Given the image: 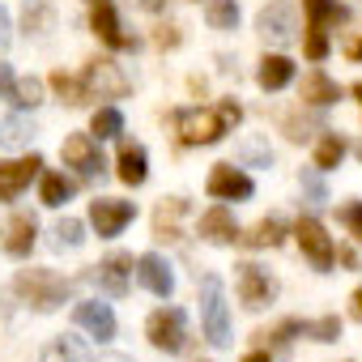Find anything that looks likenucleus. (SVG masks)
<instances>
[{
  "mask_svg": "<svg viewBox=\"0 0 362 362\" xmlns=\"http://www.w3.org/2000/svg\"><path fill=\"white\" fill-rule=\"evenodd\" d=\"M43 170V158L30 153V158H18V162H0V201H18L26 188H30V179Z\"/></svg>",
  "mask_w": 362,
  "mask_h": 362,
  "instance_id": "obj_13",
  "label": "nucleus"
},
{
  "mask_svg": "<svg viewBox=\"0 0 362 362\" xmlns=\"http://www.w3.org/2000/svg\"><path fill=\"white\" fill-rule=\"evenodd\" d=\"M256 81H260L264 90H286V86L294 81V60H286V56H264Z\"/></svg>",
  "mask_w": 362,
  "mask_h": 362,
  "instance_id": "obj_22",
  "label": "nucleus"
},
{
  "mask_svg": "<svg viewBox=\"0 0 362 362\" xmlns=\"http://www.w3.org/2000/svg\"><path fill=\"white\" fill-rule=\"evenodd\" d=\"M281 239H286L281 218H264V222H256L252 235H239V243H247V247H281Z\"/></svg>",
  "mask_w": 362,
  "mask_h": 362,
  "instance_id": "obj_25",
  "label": "nucleus"
},
{
  "mask_svg": "<svg viewBox=\"0 0 362 362\" xmlns=\"http://www.w3.org/2000/svg\"><path fill=\"white\" fill-rule=\"evenodd\" d=\"M303 332H307V337H315V341H337V337H341V320H337V315H324V320L307 324Z\"/></svg>",
  "mask_w": 362,
  "mask_h": 362,
  "instance_id": "obj_34",
  "label": "nucleus"
},
{
  "mask_svg": "<svg viewBox=\"0 0 362 362\" xmlns=\"http://www.w3.org/2000/svg\"><path fill=\"white\" fill-rule=\"evenodd\" d=\"M294 235H298V247H303V256H307V260H311L320 273H328V269H332V260H337V247H332L328 230H324L315 218H298Z\"/></svg>",
  "mask_w": 362,
  "mask_h": 362,
  "instance_id": "obj_9",
  "label": "nucleus"
},
{
  "mask_svg": "<svg viewBox=\"0 0 362 362\" xmlns=\"http://www.w3.org/2000/svg\"><path fill=\"white\" fill-rule=\"evenodd\" d=\"M354 153H358V162H362V141H358V145H354Z\"/></svg>",
  "mask_w": 362,
  "mask_h": 362,
  "instance_id": "obj_47",
  "label": "nucleus"
},
{
  "mask_svg": "<svg viewBox=\"0 0 362 362\" xmlns=\"http://www.w3.org/2000/svg\"><path fill=\"white\" fill-rule=\"evenodd\" d=\"M35 141V124L26 115H9L5 124H0V145H9V149H22Z\"/></svg>",
  "mask_w": 362,
  "mask_h": 362,
  "instance_id": "obj_26",
  "label": "nucleus"
},
{
  "mask_svg": "<svg viewBox=\"0 0 362 362\" xmlns=\"http://www.w3.org/2000/svg\"><path fill=\"white\" fill-rule=\"evenodd\" d=\"M81 86H86V98H124L132 90V81L115 60H90L81 73Z\"/></svg>",
  "mask_w": 362,
  "mask_h": 362,
  "instance_id": "obj_5",
  "label": "nucleus"
},
{
  "mask_svg": "<svg viewBox=\"0 0 362 362\" xmlns=\"http://www.w3.org/2000/svg\"><path fill=\"white\" fill-rule=\"evenodd\" d=\"M94 281H98L111 298H124L128 286H132V256H128V252H111V256L94 269Z\"/></svg>",
  "mask_w": 362,
  "mask_h": 362,
  "instance_id": "obj_14",
  "label": "nucleus"
},
{
  "mask_svg": "<svg viewBox=\"0 0 362 362\" xmlns=\"http://www.w3.org/2000/svg\"><path fill=\"white\" fill-rule=\"evenodd\" d=\"M345 56H349V60H362V35H358V39H349V43H345Z\"/></svg>",
  "mask_w": 362,
  "mask_h": 362,
  "instance_id": "obj_42",
  "label": "nucleus"
},
{
  "mask_svg": "<svg viewBox=\"0 0 362 362\" xmlns=\"http://www.w3.org/2000/svg\"><path fill=\"white\" fill-rule=\"evenodd\" d=\"M9 47V13H5V5H0V52Z\"/></svg>",
  "mask_w": 362,
  "mask_h": 362,
  "instance_id": "obj_40",
  "label": "nucleus"
},
{
  "mask_svg": "<svg viewBox=\"0 0 362 362\" xmlns=\"http://www.w3.org/2000/svg\"><path fill=\"white\" fill-rule=\"evenodd\" d=\"M179 214H188V201L184 197H166L153 214V235L158 239H179Z\"/></svg>",
  "mask_w": 362,
  "mask_h": 362,
  "instance_id": "obj_20",
  "label": "nucleus"
},
{
  "mask_svg": "<svg viewBox=\"0 0 362 362\" xmlns=\"http://www.w3.org/2000/svg\"><path fill=\"white\" fill-rule=\"evenodd\" d=\"M52 22H56L52 0H26V5H22V26H26V35H47Z\"/></svg>",
  "mask_w": 362,
  "mask_h": 362,
  "instance_id": "obj_24",
  "label": "nucleus"
},
{
  "mask_svg": "<svg viewBox=\"0 0 362 362\" xmlns=\"http://www.w3.org/2000/svg\"><path fill=\"white\" fill-rule=\"evenodd\" d=\"M303 9H307V26L311 30H328V26L349 18V9L337 5V0H303Z\"/></svg>",
  "mask_w": 362,
  "mask_h": 362,
  "instance_id": "obj_21",
  "label": "nucleus"
},
{
  "mask_svg": "<svg viewBox=\"0 0 362 362\" xmlns=\"http://www.w3.org/2000/svg\"><path fill=\"white\" fill-rule=\"evenodd\" d=\"M243 362H273V358H269V354H264V349H252V354H247V358H243Z\"/></svg>",
  "mask_w": 362,
  "mask_h": 362,
  "instance_id": "obj_45",
  "label": "nucleus"
},
{
  "mask_svg": "<svg viewBox=\"0 0 362 362\" xmlns=\"http://www.w3.org/2000/svg\"><path fill=\"white\" fill-rule=\"evenodd\" d=\"M9 86H13V69L0 64V94H9Z\"/></svg>",
  "mask_w": 362,
  "mask_h": 362,
  "instance_id": "obj_41",
  "label": "nucleus"
},
{
  "mask_svg": "<svg viewBox=\"0 0 362 362\" xmlns=\"http://www.w3.org/2000/svg\"><path fill=\"white\" fill-rule=\"evenodd\" d=\"M136 281L149 290V294H158V298H170V290H175V273H170V264L162 260V256H141L136 260Z\"/></svg>",
  "mask_w": 362,
  "mask_h": 362,
  "instance_id": "obj_16",
  "label": "nucleus"
},
{
  "mask_svg": "<svg viewBox=\"0 0 362 362\" xmlns=\"http://www.w3.org/2000/svg\"><path fill=\"white\" fill-rule=\"evenodd\" d=\"M243 119V107L235 98H222L218 111H175V132L184 145H214L226 132H235Z\"/></svg>",
  "mask_w": 362,
  "mask_h": 362,
  "instance_id": "obj_1",
  "label": "nucleus"
},
{
  "mask_svg": "<svg viewBox=\"0 0 362 362\" xmlns=\"http://www.w3.org/2000/svg\"><path fill=\"white\" fill-rule=\"evenodd\" d=\"M337 98H341V86H337L328 73L315 69V73L303 77V103H307V107H332Z\"/></svg>",
  "mask_w": 362,
  "mask_h": 362,
  "instance_id": "obj_19",
  "label": "nucleus"
},
{
  "mask_svg": "<svg viewBox=\"0 0 362 362\" xmlns=\"http://www.w3.org/2000/svg\"><path fill=\"white\" fill-rule=\"evenodd\" d=\"M209 197L214 201H247L252 192H256V184H252V175H243L239 166H230V162H218L214 170H209Z\"/></svg>",
  "mask_w": 362,
  "mask_h": 362,
  "instance_id": "obj_10",
  "label": "nucleus"
},
{
  "mask_svg": "<svg viewBox=\"0 0 362 362\" xmlns=\"http://www.w3.org/2000/svg\"><path fill=\"white\" fill-rule=\"evenodd\" d=\"M60 153H64V162H69L81 179H103V170H107V162H103L98 145H94L86 132H73V136L60 145Z\"/></svg>",
  "mask_w": 362,
  "mask_h": 362,
  "instance_id": "obj_11",
  "label": "nucleus"
},
{
  "mask_svg": "<svg viewBox=\"0 0 362 362\" xmlns=\"http://www.w3.org/2000/svg\"><path fill=\"white\" fill-rule=\"evenodd\" d=\"M52 90L60 94V103H69V107H81L86 103V86H81V77H73V73H52Z\"/></svg>",
  "mask_w": 362,
  "mask_h": 362,
  "instance_id": "obj_30",
  "label": "nucleus"
},
{
  "mask_svg": "<svg viewBox=\"0 0 362 362\" xmlns=\"http://www.w3.org/2000/svg\"><path fill=\"white\" fill-rule=\"evenodd\" d=\"M9 94H13L18 107H39V103H43V81H39V77H13Z\"/></svg>",
  "mask_w": 362,
  "mask_h": 362,
  "instance_id": "obj_33",
  "label": "nucleus"
},
{
  "mask_svg": "<svg viewBox=\"0 0 362 362\" xmlns=\"http://www.w3.org/2000/svg\"><path fill=\"white\" fill-rule=\"evenodd\" d=\"M349 315L362 320V290H354V298H349Z\"/></svg>",
  "mask_w": 362,
  "mask_h": 362,
  "instance_id": "obj_44",
  "label": "nucleus"
},
{
  "mask_svg": "<svg viewBox=\"0 0 362 362\" xmlns=\"http://www.w3.org/2000/svg\"><path fill=\"white\" fill-rule=\"evenodd\" d=\"M132 201H115V197H98V201H90V222H94V230H98V239H115L128 222H132Z\"/></svg>",
  "mask_w": 362,
  "mask_h": 362,
  "instance_id": "obj_12",
  "label": "nucleus"
},
{
  "mask_svg": "<svg viewBox=\"0 0 362 362\" xmlns=\"http://www.w3.org/2000/svg\"><path fill=\"white\" fill-rule=\"evenodd\" d=\"M341 222L349 226L354 239H362V205H345V209H341Z\"/></svg>",
  "mask_w": 362,
  "mask_h": 362,
  "instance_id": "obj_38",
  "label": "nucleus"
},
{
  "mask_svg": "<svg viewBox=\"0 0 362 362\" xmlns=\"http://www.w3.org/2000/svg\"><path fill=\"white\" fill-rule=\"evenodd\" d=\"M354 98H358V103H362V81H358V86H354Z\"/></svg>",
  "mask_w": 362,
  "mask_h": 362,
  "instance_id": "obj_46",
  "label": "nucleus"
},
{
  "mask_svg": "<svg viewBox=\"0 0 362 362\" xmlns=\"http://www.w3.org/2000/svg\"><path fill=\"white\" fill-rule=\"evenodd\" d=\"M90 132H94L98 141H111V136H119V132H124V115H119L115 107H98V111H94V119H90Z\"/></svg>",
  "mask_w": 362,
  "mask_h": 362,
  "instance_id": "obj_31",
  "label": "nucleus"
},
{
  "mask_svg": "<svg viewBox=\"0 0 362 362\" xmlns=\"http://www.w3.org/2000/svg\"><path fill=\"white\" fill-rule=\"evenodd\" d=\"M243 158H247V162H260V166H269V162H273L269 145H260V141H247V145H243Z\"/></svg>",
  "mask_w": 362,
  "mask_h": 362,
  "instance_id": "obj_39",
  "label": "nucleus"
},
{
  "mask_svg": "<svg viewBox=\"0 0 362 362\" xmlns=\"http://www.w3.org/2000/svg\"><path fill=\"white\" fill-rule=\"evenodd\" d=\"M201 235H205L209 243H218V247H226V243H239V226H235V214H230L226 205H214V209L201 218Z\"/></svg>",
  "mask_w": 362,
  "mask_h": 362,
  "instance_id": "obj_17",
  "label": "nucleus"
},
{
  "mask_svg": "<svg viewBox=\"0 0 362 362\" xmlns=\"http://www.w3.org/2000/svg\"><path fill=\"white\" fill-rule=\"evenodd\" d=\"M145 337L162 354H184L188 349V315L179 311V307H158L145 320Z\"/></svg>",
  "mask_w": 362,
  "mask_h": 362,
  "instance_id": "obj_4",
  "label": "nucleus"
},
{
  "mask_svg": "<svg viewBox=\"0 0 362 362\" xmlns=\"http://www.w3.org/2000/svg\"><path fill=\"white\" fill-rule=\"evenodd\" d=\"M341 158H345V141L337 132H324L315 145V170H332V166H341Z\"/></svg>",
  "mask_w": 362,
  "mask_h": 362,
  "instance_id": "obj_28",
  "label": "nucleus"
},
{
  "mask_svg": "<svg viewBox=\"0 0 362 362\" xmlns=\"http://www.w3.org/2000/svg\"><path fill=\"white\" fill-rule=\"evenodd\" d=\"M145 175H149V158H145V149L141 145H124L119 149V179L128 188H141L145 184Z\"/></svg>",
  "mask_w": 362,
  "mask_h": 362,
  "instance_id": "obj_23",
  "label": "nucleus"
},
{
  "mask_svg": "<svg viewBox=\"0 0 362 362\" xmlns=\"http://www.w3.org/2000/svg\"><path fill=\"white\" fill-rule=\"evenodd\" d=\"M235 286H239V303H243L247 311H260V307H269V303L277 298V281L269 277V269H260V264H252V260H243V264L235 269Z\"/></svg>",
  "mask_w": 362,
  "mask_h": 362,
  "instance_id": "obj_6",
  "label": "nucleus"
},
{
  "mask_svg": "<svg viewBox=\"0 0 362 362\" xmlns=\"http://www.w3.org/2000/svg\"><path fill=\"white\" fill-rule=\"evenodd\" d=\"M256 30H260V39H264V43H277V47L294 43V39H298L294 9L286 5V0H273V5H264V9H260V18H256Z\"/></svg>",
  "mask_w": 362,
  "mask_h": 362,
  "instance_id": "obj_8",
  "label": "nucleus"
},
{
  "mask_svg": "<svg viewBox=\"0 0 362 362\" xmlns=\"http://www.w3.org/2000/svg\"><path fill=\"white\" fill-rule=\"evenodd\" d=\"M298 184H303V192H307L315 205H324V201H328V188H324V179H320L315 170H303V175H298Z\"/></svg>",
  "mask_w": 362,
  "mask_h": 362,
  "instance_id": "obj_36",
  "label": "nucleus"
},
{
  "mask_svg": "<svg viewBox=\"0 0 362 362\" xmlns=\"http://www.w3.org/2000/svg\"><path fill=\"white\" fill-rule=\"evenodd\" d=\"M81 243H86V226H81L77 218H60V222L52 226V247H56V252H64V247L73 252V247H81Z\"/></svg>",
  "mask_w": 362,
  "mask_h": 362,
  "instance_id": "obj_27",
  "label": "nucleus"
},
{
  "mask_svg": "<svg viewBox=\"0 0 362 362\" xmlns=\"http://www.w3.org/2000/svg\"><path fill=\"white\" fill-rule=\"evenodd\" d=\"M205 18H209L214 30H235L239 26V5H235V0H209Z\"/></svg>",
  "mask_w": 362,
  "mask_h": 362,
  "instance_id": "obj_32",
  "label": "nucleus"
},
{
  "mask_svg": "<svg viewBox=\"0 0 362 362\" xmlns=\"http://www.w3.org/2000/svg\"><path fill=\"white\" fill-rule=\"evenodd\" d=\"M132 5H136V9H145V13H158L166 0H132Z\"/></svg>",
  "mask_w": 362,
  "mask_h": 362,
  "instance_id": "obj_43",
  "label": "nucleus"
},
{
  "mask_svg": "<svg viewBox=\"0 0 362 362\" xmlns=\"http://www.w3.org/2000/svg\"><path fill=\"white\" fill-rule=\"evenodd\" d=\"M201 328L218 349L230 345V311H226V290H222L218 277L201 281Z\"/></svg>",
  "mask_w": 362,
  "mask_h": 362,
  "instance_id": "obj_3",
  "label": "nucleus"
},
{
  "mask_svg": "<svg viewBox=\"0 0 362 362\" xmlns=\"http://www.w3.org/2000/svg\"><path fill=\"white\" fill-rule=\"evenodd\" d=\"M43 362H81V354H77V345L73 341H52L47 349H43Z\"/></svg>",
  "mask_w": 362,
  "mask_h": 362,
  "instance_id": "obj_35",
  "label": "nucleus"
},
{
  "mask_svg": "<svg viewBox=\"0 0 362 362\" xmlns=\"http://www.w3.org/2000/svg\"><path fill=\"white\" fill-rule=\"evenodd\" d=\"M328 47H332V43H328V35L307 26V60H324V56H328Z\"/></svg>",
  "mask_w": 362,
  "mask_h": 362,
  "instance_id": "obj_37",
  "label": "nucleus"
},
{
  "mask_svg": "<svg viewBox=\"0 0 362 362\" xmlns=\"http://www.w3.org/2000/svg\"><path fill=\"white\" fill-rule=\"evenodd\" d=\"M13 290H18V298L30 303L35 311H56V307H64L69 294H73V286H69L60 273H52V269H22V273L13 277Z\"/></svg>",
  "mask_w": 362,
  "mask_h": 362,
  "instance_id": "obj_2",
  "label": "nucleus"
},
{
  "mask_svg": "<svg viewBox=\"0 0 362 362\" xmlns=\"http://www.w3.org/2000/svg\"><path fill=\"white\" fill-rule=\"evenodd\" d=\"M86 5H90V30H94L111 52H128V47H136V39H132V35H124L119 13H115L111 0H86Z\"/></svg>",
  "mask_w": 362,
  "mask_h": 362,
  "instance_id": "obj_7",
  "label": "nucleus"
},
{
  "mask_svg": "<svg viewBox=\"0 0 362 362\" xmlns=\"http://www.w3.org/2000/svg\"><path fill=\"white\" fill-rule=\"evenodd\" d=\"M73 320H77V328H86V332H90L98 345H107V341L115 337V311H111L107 303H98V298H90V303H77Z\"/></svg>",
  "mask_w": 362,
  "mask_h": 362,
  "instance_id": "obj_15",
  "label": "nucleus"
},
{
  "mask_svg": "<svg viewBox=\"0 0 362 362\" xmlns=\"http://www.w3.org/2000/svg\"><path fill=\"white\" fill-rule=\"evenodd\" d=\"M39 197H43V205H47V209H60V205L73 197V179H64V175H43Z\"/></svg>",
  "mask_w": 362,
  "mask_h": 362,
  "instance_id": "obj_29",
  "label": "nucleus"
},
{
  "mask_svg": "<svg viewBox=\"0 0 362 362\" xmlns=\"http://www.w3.org/2000/svg\"><path fill=\"white\" fill-rule=\"evenodd\" d=\"M35 235H39V222H35V214H18L13 222H9V235H5V252L9 256H30V247H35Z\"/></svg>",
  "mask_w": 362,
  "mask_h": 362,
  "instance_id": "obj_18",
  "label": "nucleus"
}]
</instances>
